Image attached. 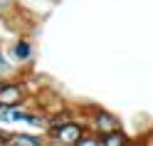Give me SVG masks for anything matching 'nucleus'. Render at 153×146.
Here are the masks:
<instances>
[{
    "mask_svg": "<svg viewBox=\"0 0 153 146\" xmlns=\"http://www.w3.org/2000/svg\"><path fill=\"white\" fill-rule=\"evenodd\" d=\"M52 136L59 139V141H64V144H76L82 139V126L79 124H64L62 129H57Z\"/></svg>",
    "mask_w": 153,
    "mask_h": 146,
    "instance_id": "nucleus-1",
    "label": "nucleus"
},
{
    "mask_svg": "<svg viewBox=\"0 0 153 146\" xmlns=\"http://www.w3.org/2000/svg\"><path fill=\"white\" fill-rule=\"evenodd\" d=\"M20 97H22V89L17 84H7L0 89V102L7 104V106H17L20 104Z\"/></svg>",
    "mask_w": 153,
    "mask_h": 146,
    "instance_id": "nucleus-2",
    "label": "nucleus"
},
{
    "mask_svg": "<svg viewBox=\"0 0 153 146\" xmlns=\"http://www.w3.org/2000/svg\"><path fill=\"white\" fill-rule=\"evenodd\" d=\"M97 129H99L101 134H109V131H114V129H119V121L114 119V116H109V114H99V116H97Z\"/></svg>",
    "mask_w": 153,
    "mask_h": 146,
    "instance_id": "nucleus-3",
    "label": "nucleus"
},
{
    "mask_svg": "<svg viewBox=\"0 0 153 146\" xmlns=\"http://www.w3.org/2000/svg\"><path fill=\"white\" fill-rule=\"evenodd\" d=\"M104 144H109V146H119V144H126V136H123L119 129H114L109 134H104Z\"/></svg>",
    "mask_w": 153,
    "mask_h": 146,
    "instance_id": "nucleus-4",
    "label": "nucleus"
},
{
    "mask_svg": "<svg viewBox=\"0 0 153 146\" xmlns=\"http://www.w3.org/2000/svg\"><path fill=\"white\" fill-rule=\"evenodd\" d=\"M10 144H40V139L37 136H22V134H17V136H10Z\"/></svg>",
    "mask_w": 153,
    "mask_h": 146,
    "instance_id": "nucleus-5",
    "label": "nucleus"
},
{
    "mask_svg": "<svg viewBox=\"0 0 153 146\" xmlns=\"http://www.w3.org/2000/svg\"><path fill=\"white\" fill-rule=\"evenodd\" d=\"M15 55L20 57V60H27V57H30V42H17Z\"/></svg>",
    "mask_w": 153,
    "mask_h": 146,
    "instance_id": "nucleus-6",
    "label": "nucleus"
},
{
    "mask_svg": "<svg viewBox=\"0 0 153 146\" xmlns=\"http://www.w3.org/2000/svg\"><path fill=\"white\" fill-rule=\"evenodd\" d=\"M7 70H10V67H7V62H5V57L0 55V72H7Z\"/></svg>",
    "mask_w": 153,
    "mask_h": 146,
    "instance_id": "nucleus-7",
    "label": "nucleus"
}]
</instances>
